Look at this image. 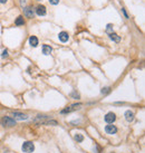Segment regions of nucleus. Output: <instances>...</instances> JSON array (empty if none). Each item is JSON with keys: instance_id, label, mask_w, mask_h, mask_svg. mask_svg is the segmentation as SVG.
I'll return each instance as SVG.
<instances>
[{"instance_id": "obj_1", "label": "nucleus", "mask_w": 145, "mask_h": 153, "mask_svg": "<svg viewBox=\"0 0 145 153\" xmlns=\"http://www.w3.org/2000/svg\"><path fill=\"white\" fill-rule=\"evenodd\" d=\"M21 150L25 153H32L35 150V145H34L32 142L27 141V142H24V144H22V146H21Z\"/></svg>"}, {"instance_id": "obj_2", "label": "nucleus", "mask_w": 145, "mask_h": 153, "mask_svg": "<svg viewBox=\"0 0 145 153\" xmlns=\"http://www.w3.org/2000/svg\"><path fill=\"white\" fill-rule=\"evenodd\" d=\"M1 123H2V125H3L4 127H12V126L16 125V119H13V118L10 117V116H4V117L2 118Z\"/></svg>"}, {"instance_id": "obj_3", "label": "nucleus", "mask_w": 145, "mask_h": 153, "mask_svg": "<svg viewBox=\"0 0 145 153\" xmlns=\"http://www.w3.org/2000/svg\"><path fill=\"white\" fill-rule=\"evenodd\" d=\"M81 106H82L81 103H78V104H73V105H71L69 107L64 108L63 111H62V114H66V113L74 112V111H76V109H79V108H81Z\"/></svg>"}, {"instance_id": "obj_4", "label": "nucleus", "mask_w": 145, "mask_h": 153, "mask_svg": "<svg viewBox=\"0 0 145 153\" xmlns=\"http://www.w3.org/2000/svg\"><path fill=\"white\" fill-rule=\"evenodd\" d=\"M11 115H12V118L17 119V121H24V119L28 118V115H26V114L21 113V112H12Z\"/></svg>"}, {"instance_id": "obj_5", "label": "nucleus", "mask_w": 145, "mask_h": 153, "mask_svg": "<svg viewBox=\"0 0 145 153\" xmlns=\"http://www.w3.org/2000/svg\"><path fill=\"white\" fill-rule=\"evenodd\" d=\"M104 119H105V122H106V123H108V124H113V123L115 122V119H116L115 113H113V112L107 113L106 115H105V117H104Z\"/></svg>"}, {"instance_id": "obj_6", "label": "nucleus", "mask_w": 145, "mask_h": 153, "mask_svg": "<svg viewBox=\"0 0 145 153\" xmlns=\"http://www.w3.org/2000/svg\"><path fill=\"white\" fill-rule=\"evenodd\" d=\"M24 12H25V16L27 18H34L35 17V11H34V8H32L31 6L29 7H26L24 9Z\"/></svg>"}, {"instance_id": "obj_7", "label": "nucleus", "mask_w": 145, "mask_h": 153, "mask_svg": "<svg viewBox=\"0 0 145 153\" xmlns=\"http://www.w3.org/2000/svg\"><path fill=\"white\" fill-rule=\"evenodd\" d=\"M105 132L107 134H115L117 132V127L115 125H112V124H108V125L105 126Z\"/></svg>"}, {"instance_id": "obj_8", "label": "nucleus", "mask_w": 145, "mask_h": 153, "mask_svg": "<svg viewBox=\"0 0 145 153\" xmlns=\"http://www.w3.org/2000/svg\"><path fill=\"white\" fill-rule=\"evenodd\" d=\"M36 13L38 16H45L46 15V7L45 6H43V4H40V6H38L36 8Z\"/></svg>"}, {"instance_id": "obj_9", "label": "nucleus", "mask_w": 145, "mask_h": 153, "mask_svg": "<svg viewBox=\"0 0 145 153\" xmlns=\"http://www.w3.org/2000/svg\"><path fill=\"white\" fill-rule=\"evenodd\" d=\"M58 38H59V40L62 41V42H66V41L68 40L69 36H68V34H67L66 31H62V32H59Z\"/></svg>"}, {"instance_id": "obj_10", "label": "nucleus", "mask_w": 145, "mask_h": 153, "mask_svg": "<svg viewBox=\"0 0 145 153\" xmlns=\"http://www.w3.org/2000/svg\"><path fill=\"white\" fill-rule=\"evenodd\" d=\"M124 115H125V118H126V121H127V122H132L134 119V113L132 111H129V109L125 112Z\"/></svg>"}, {"instance_id": "obj_11", "label": "nucleus", "mask_w": 145, "mask_h": 153, "mask_svg": "<svg viewBox=\"0 0 145 153\" xmlns=\"http://www.w3.org/2000/svg\"><path fill=\"white\" fill-rule=\"evenodd\" d=\"M29 44L32 47H37V46H38V38H37L36 36H30V38H29Z\"/></svg>"}, {"instance_id": "obj_12", "label": "nucleus", "mask_w": 145, "mask_h": 153, "mask_svg": "<svg viewBox=\"0 0 145 153\" xmlns=\"http://www.w3.org/2000/svg\"><path fill=\"white\" fill-rule=\"evenodd\" d=\"M51 51H53V48L49 45H44L43 46V54L44 55H50Z\"/></svg>"}, {"instance_id": "obj_13", "label": "nucleus", "mask_w": 145, "mask_h": 153, "mask_svg": "<svg viewBox=\"0 0 145 153\" xmlns=\"http://www.w3.org/2000/svg\"><path fill=\"white\" fill-rule=\"evenodd\" d=\"M109 38L113 41H115V42H119V40H121V37L117 34H115V32H111V34H109Z\"/></svg>"}, {"instance_id": "obj_14", "label": "nucleus", "mask_w": 145, "mask_h": 153, "mask_svg": "<svg viewBox=\"0 0 145 153\" xmlns=\"http://www.w3.org/2000/svg\"><path fill=\"white\" fill-rule=\"evenodd\" d=\"M15 25H16V26H22V25H25L24 17H21V16L18 17V18L16 19V20H15Z\"/></svg>"}, {"instance_id": "obj_15", "label": "nucleus", "mask_w": 145, "mask_h": 153, "mask_svg": "<svg viewBox=\"0 0 145 153\" xmlns=\"http://www.w3.org/2000/svg\"><path fill=\"white\" fill-rule=\"evenodd\" d=\"M41 124H47V125H57L56 121H41Z\"/></svg>"}, {"instance_id": "obj_16", "label": "nucleus", "mask_w": 145, "mask_h": 153, "mask_svg": "<svg viewBox=\"0 0 145 153\" xmlns=\"http://www.w3.org/2000/svg\"><path fill=\"white\" fill-rule=\"evenodd\" d=\"M71 97L75 98V99H78L79 98V93H77V90H73L71 93Z\"/></svg>"}, {"instance_id": "obj_17", "label": "nucleus", "mask_w": 145, "mask_h": 153, "mask_svg": "<svg viewBox=\"0 0 145 153\" xmlns=\"http://www.w3.org/2000/svg\"><path fill=\"white\" fill-rule=\"evenodd\" d=\"M75 140H76L77 142H83L84 141V136L82 134H76V135H75Z\"/></svg>"}, {"instance_id": "obj_18", "label": "nucleus", "mask_w": 145, "mask_h": 153, "mask_svg": "<svg viewBox=\"0 0 145 153\" xmlns=\"http://www.w3.org/2000/svg\"><path fill=\"white\" fill-rule=\"evenodd\" d=\"M111 92V87H104V88H102V94H108Z\"/></svg>"}, {"instance_id": "obj_19", "label": "nucleus", "mask_w": 145, "mask_h": 153, "mask_svg": "<svg viewBox=\"0 0 145 153\" xmlns=\"http://www.w3.org/2000/svg\"><path fill=\"white\" fill-rule=\"evenodd\" d=\"M112 29H113V25H112V23H108V25H107V27H106V31L107 32H111Z\"/></svg>"}, {"instance_id": "obj_20", "label": "nucleus", "mask_w": 145, "mask_h": 153, "mask_svg": "<svg viewBox=\"0 0 145 153\" xmlns=\"http://www.w3.org/2000/svg\"><path fill=\"white\" fill-rule=\"evenodd\" d=\"M6 57H8V50L4 49L2 51V54H1V58H6Z\"/></svg>"}, {"instance_id": "obj_21", "label": "nucleus", "mask_w": 145, "mask_h": 153, "mask_svg": "<svg viewBox=\"0 0 145 153\" xmlns=\"http://www.w3.org/2000/svg\"><path fill=\"white\" fill-rule=\"evenodd\" d=\"M49 2L51 4H58L59 3V0H49Z\"/></svg>"}, {"instance_id": "obj_22", "label": "nucleus", "mask_w": 145, "mask_h": 153, "mask_svg": "<svg viewBox=\"0 0 145 153\" xmlns=\"http://www.w3.org/2000/svg\"><path fill=\"white\" fill-rule=\"evenodd\" d=\"M122 11H123V13H124V16H125L126 18H128V15H127V12H126V10H125V8H122Z\"/></svg>"}, {"instance_id": "obj_23", "label": "nucleus", "mask_w": 145, "mask_h": 153, "mask_svg": "<svg viewBox=\"0 0 145 153\" xmlns=\"http://www.w3.org/2000/svg\"><path fill=\"white\" fill-rule=\"evenodd\" d=\"M27 0H20V3H21V6H24V4L26 3Z\"/></svg>"}, {"instance_id": "obj_24", "label": "nucleus", "mask_w": 145, "mask_h": 153, "mask_svg": "<svg viewBox=\"0 0 145 153\" xmlns=\"http://www.w3.org/2000/svg\"><path fill=\"white\" fill-rule=\"evenodd\" d=\"M0 2H1V3H6L7 0H0Z\"/></svg>"}, {"instance_id": "obj_25", "label": "nucleus", "mask_w": 145, "mask_h": 153, "mask_svg": "<svg viewBox=\"0 0 145 153\" xmlns=\"http://www.w3.org/2000/svg\"><path fill=\"white\" fill-rule=\"evenodd\" d=\"M38 1H39V0H38Z\"/></svg>"}]
</instances>
